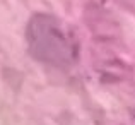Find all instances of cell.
<instances>
[{
	"label": "cell",
	"mask_w": 135,
	"mask_h": 125,
	"mask_svg": "<svg viewBox=\"0 0 135 125\" xmlns=\"http://www.w3.org/2000/svg\"><path fill=\"white\" fill-rule=\"evenodd\" d=\"M26 43L31 57L55 69L72 67L77 60V43L72 33L51 14H34L26 27Z\"/></svg>",
	"instance_id": "6da1fadb"
}]
</instances>
